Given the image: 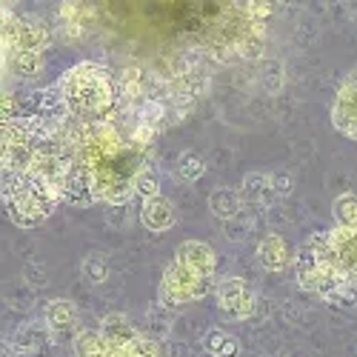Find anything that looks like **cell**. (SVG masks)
Returning a JSON list of instances; mask_svg holds the SVG:
<instances>
[{
    "instance_id": "25",
    "label": "cell",
    "mask_w": 357,
    "mask_h": 357,
    "mask_svg": "<svg viewBox=\"0 0 357 357\" xmlns=\"http://www.w3.org/2000/svg\"><path fill=\"white\" fill-rule=\"evenodd\" d=\"M132 346H135V354L137 357H163L160 349H158V343L152 337H146V335H137Z\"/></svg>"
},
{
    "instance_id": "6",
    "label": "cell",
    "mask_w": 357,
    "mask_h": 357,
    "mask_svg": "<svg viewBox=\"0 0 357 357\" xmlns=\"http://www.w3.org/2000/svg\"><path fill=\"white\" fill-rule=\"evenodd\" d=\"M174 260L186 266L189 272L195 275H203V278H215V269H218V255L209 243L203 241H183L174 252Z\"/></svg>"
},
{
    "instance_id": "4",
    "label": "cell",
    "mask_w": 357,
    "mask_h": 357,
    "mask_svg": "<svg viewBox=\"0 0 357 357\" xmlns=\"http://www.w3.org/2000/svg\"><path fill=\"white\" fill-rule=\"evenodd\" d=\"M332 126L343 137L357 140V72H351L343 80L340 92L332 103Z\"/></svg>"
},
{
    "instance_id": "9",
    "label": "cell",
    "mask_w": 357,
    "mask_h": 357,
    "mask_svg": "<svg viewBox=\"0 0 357 357\" xmlns=\"http://www.w3.org/2000/svg\"><path fill=\"white\" fill-rule=\"evenodd\" d=\"M257 260L263 263V269L269 272H280L291 263V252H289V243L283 241L280 234L269 231L263 234V241L257 243Z\"/></svg>"
},
{
    "instance_id": "2",
    "label": "cell",
    "mask_w": 357,
    "mask_h": 357,
    "mask_svg": "<svg viewBox=\"0 0 357 357\" xmlns=\"http://www.w3.org/2000/svg\"><path fill=\"white\" fill-rule=\"evenodd\" d=\"M215 278H203L189 272L186 266H181L177 260H172L163 272L160 289H158V303L163 309H181L186 303H197L206 294H212V289L218 283H212Z\"/></svg>"
},
{
    "instance_id": "16",
    "label": "cell",
    "mask_w": 357,
    "mask_h": 357,
    "mask_svg": "<svg viewBox=\"0 0 357 357\" xmlns=\"http://www.w3.org/2000/svg\"><path fill=\"white\" fill-rule=\"evenodd\" d=\"M294 280L303 291H317V280H320V266H317V257L312 255V249H301L294 255Z\"/></svg>"
},
{
    "instance_id": "7",
    "label": "cell",
    "mask_w": 357,
    "mask_h": 357,
    "mask_svg": "<svg viewBox=\"0 0 357 357\" xmlns=\"http://www.w3.org/2000/svg\"><path fill=\"white\" fill-rule=\"evenodd\" d=\"M241 195H243V203L252 206V209H269V206L280 200L278 192L272 189L269 172H249L241 183Z\"/></svg>"
},
{
    "instance_id": "12",
    "label": "cell",
    "mask_w": 357,
    "mask_h": 357,
    "mask_svg": "<svg viewBox=\"0 0 357 357\" xmlns=\"http://www.w3.org/2000/svg\"><path fill=\"white\" fill-rule=\"evenodd\" d=\"M49 340H52V332L46 323H23L12 337V349L17 354H35V351L46 349Z\"/></svg>"
},
{
    "instance_id": "19",
    "label": "cell",
    "mask_w": 357,
    "mask_h": 357,
    "mask_svg": "<svg viewBox=\"0 0 357 357\" xmlns=\"http://www.w3.org/2000/svg\"><path fill=\"white\" fill-rule=\"evenodd\" d=\"M332 215H335V223L340 226V229H357V195H351V192H343V195H337L335 197V203H332Z\"/></svg>"
},
{
    "instance_id": "3",
    "label": "cell",
    "mask_w": 357,
    "mask_h": 357,
    "mask_svg": "<svg viewBox=\"0 0 357 357\" xmlns=\"http://www.w3.org/2000/svg\"><path fill=\"white\" fill-rule=\"evenodd\" d=\"M215 297H218L220 312L226 317H234V320H246L257 306V297L249 289V283L243 278H234V275H226L218 280Z\"/></svg>"
},
{
    "instance_id": "10",
    "label": "cell",
    "mask_w": 357,
    "mask_h": 357,
    "mask_svg": "<svg viewBox=\"0 0 357 357\" xmlns=\"http://www.w3.org/2000/svg\"><path fill=\"white\" fill-rule=\"evenodd\" d=\"M246 203H243V195L241 189H229V186H220L209 195V212L218 218V220H237L243 215Z\"/></svg>"
},
{
    "instance_id": "11",
    "label": "cell",
    "mask_w": 357,
    "mask_h": 357,
    "mask_svg": "<svg viewBox=\"0 0 357 357\" xmlns=\"http://www.w3.org/2000/svg\"><path fill=\"white\" fill-rule=\"evenodd\" d=\"M43 323L49 326L52 335H63L69 329H75L77 323V306L66 297H57V301H49L46 303V312H43Z\"/></svg>"
},
{
    "instance_id": "22",
    "label": "cell",
    "mask_w": 357,
    "mask_h": 357,
    "mask_svg": "<svg viewBox=\"0 0 357 357\" xmlns=\"http://www.w3.org/2000/svg\"><path fill=\"white\" fill-rule=\"evenodd\" d=\"M135 195L143 197V203L160 197V174L152 166H149V163L135 174Z\"/></svg>"
},
{
    "instance_id": "15",
    "label": "cell",
    "mask_w": 357,
    "mask_h": 357,
    "mask_svg": "<svg viewBox=\"0 0 357 357\" xmlns=\"http://www.w3.org/2000/svg\"><path fill=\"white\" fill-rule=\"evenodd\" d=\"M89 17H92V9L86 3H61V12H57V20H61V32H66V38H80L89 29Z\"/></svg>"
},
{
    "instance_id": "13",
    "label": "cell",
    "mask_w": 357,
    "mask_h": 357,
    "mask_svg": "<svg viewBox=\"0 0 357 357\" xmlns=\"http://www.w3.org/2000/svg\"><path fill=\"white\" fill-rule=\"evenodd\" d=\"M100 335H103V340L109 343V346H129V343H135V337L140 335L135 326H132V320L126 317V314H117V312H112V314H106L103 320H100V329H98Z\"/></svg>"
},
{
    "instance_id": "24",
    "label": "cell",
    "mask_w": 357,
    "mask_h": 357,
    "mask_svg": "<svg viewBox=\"0 0 357 357\" xmlns=\"http://www.w3.org/2000/svg\"><path fill=\"white\" fill-rule=\"evenodd\" d=\"M269 181H272V189L278 192V197H289L291 189H294V177H291V172H286V169L269 172Z\"/></svg>"
},
{
    "instance_id": "21",
    "label": "cell",
    "mask_w": 357,
    "mask_h": 357,
    "mask_svg": "<svg viewBox=\"0 0 357 357\" xmlns=\"http://www.w3.org/2000/svg\"><path fill=\"white\" fill-rule=\"evenodd\" d=\"M109 354V343L103 340L100 332L86 329L77 335L75 340V357H106Z\"/></svg>"
},
{
    "instance_id": "17",
    "label": "cell",
    "mask_w": 357,
    "mask_h": 357,
    "mask_svg": "<svg viewBox=\"0 0 357 357\" xmlns=\"http://www.w3.org/2000/svg\"><path fill=\"white\" fill-rule=\"evenodd\" d=\"M3 72H9L12 77L29 80V77H38L43 72V54H26V52H15L12 57L3 61Z\"/></svg>"
},
{
    "instance_id": "18",
    "label": "cell",
    "mask_w": 357,
    "mask_h": 357,
    "mask_svg": "<svg viewBox=\"0 0 357 357\" xmlns=\"http://www.w3.org/2000/svg\"><path fill=\"white\" fill-rule=\"evenodd\" d=\"M203 349L212 357H241V340L226 329H209L203 335Z\"/></svg>"
},
{
    "instance_id": "1",
    "label": "cell",
    "mask_w": 357,
    "mask_h": 357,
    "mask_svg": "<svg viewBox=\"0 0 357 357\" xmlns=\"http://www.w3.org/2000/svg\"><path fill=\"white\" fill-rule=\"evenodd\" d=\"M57 89L69 106V114L83 123H103L112 121L121 109V89L117 75L95 61H83L66 69L57 80Z\"/></svg>"
},
{
    "instance_id": "14",
    "label": "cell",
    "mask_w": 357,
    "mask_h": 357,
    "mask_svg": "<svg viewBox=\"0 0 357 357\" xmlns=\"http://www.w3.org/2000/svg\"><path fill=\"white\" fill-rule=\"evenodd\" d=\"M52 43L49 29L35 23V20H23L20 17V32H17V49L15 52H26V54H43V49Z\"/></svg>"
},
{
    "instance_id": "8",
    "label": "cell",
    "mask_w": 357,
    "mask_h": 357,
    "mask_svg": "<svg viewBox=\"0 0 357 357\" xmlns=\"http://www.w3.org/2000/svg\"><path fill=\"white\" fill-rule=\"evenodd\" d=\"M140 223L149 229V231H169L174 223H177V209L169 197H155V200H146L143 209H140Z\"/></svg>"
},
{
    "instance_id": "23",
    "label": "cell",
    "mask_w": 357,
    "mask_h": 357,
    "mask_svg": "<svg viewBox=\"0 0 357 357\" xmlns=\"http://www.w3.org/2000/svg\"><path fill=\"white\" fill-rule=\"evenodd\" d=\"M80 272H83V278H86L89 283L100 286V283H106V280H109V260H106L103 255L92 252V255H86V257H83Z\"/></svg>"
},
{
    "instance_id": "20",
    "label": "cell",
    "mask_w": 357,
    "mask_h": 357,
    "mask_svg": "<svg viewBox=\"0 0 357 357\" xmlns=\"http://www.w3.org/2000/svg\"><path fill=\"white\" fill-rule=\"evenodd\" d=\"M174 172L181 177L183 183H195L206 174V160L197 155V152H181L174 160Z\"/></svg>"
},
{
    "instance_id": "5",
    "label": "cell",
    "mask_w": 357,
    "mask_h": 357,
    "mask_svg": "<svg viewBox=\"0 0 357 357\" xmlns=\"http://www.w3.org/2000/svg\"><path fill=\"white\" fill-rule=\"evenodd\" d=\"M61 192H63V203L75 206V209H89V206H95L98 195H95V172H92V166L75 160V166L69 169Z\"/></svg>"
},
{
    "instance_id": "26",
    "label": "cell",
    "mask_w": 357,
    "mask_h": 357,
    "mask_svg": "<svg viewBox=\"0 0 357 357\" xmlns=\"http://www.w3.org/2000/svg\"><path fill=\"white\" fill-rule=\"evenodd\" d=\"M106 357H137L135 354V346H109V354Z\"/></svg>"
}]
</instances>
